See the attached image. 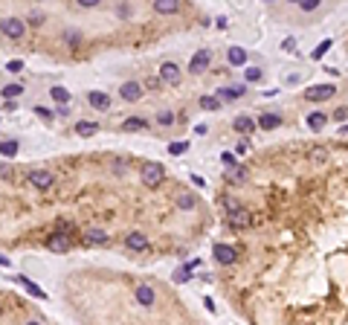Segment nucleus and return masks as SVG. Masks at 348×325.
Masks as SVG:
<instances>
[{"instance_id": "nucleus-1", "label": "nucleus", "mask_w": 348, "mask_h": 325, "mask_svg": "<svg viewBox=\"0 0 348 325\" xmlns=\"http://www.w3.org/2000/svg\"><path fill=\"white\" fill-rule=\"evenodd\" d=\"M140 177H143V183L148 186V189H154V186H160V183L166 180V172H163L160 163H145L143 172H140Z\"/></svg>"}, {"instance_id": "nucleus-2", "label": "nucleus", "mask_w": 348, "mask_h": 325, "mask_svg": "<svg viewBox=\"0 0 348 325\" xmlns=\"http://www.w3.org/2000/svg\"><path fill=\"white\" fill-rule=\"evenodd\" d=\"M331 96H337V87L334 84H311L308 90H305V99L308 102H325Z\"/></svg>"}, {"instance_id": "nucleus-3", "label": "nucleus", "mask_w": 348, "mask_h": 325, "mask_svg": "<svg viewBox=\"0 0 348 325\" xmlns=\"http://www.w3.org/2000/svg\"><path fill=\"white\" fill-rule=\"evenodd\" d=\"M0 32L6 38H12V41H18L24 32H27V27H24V20L20 18H3L0 20Z\"/></svg>"}, {"instance_id": "nucleus-4", "label": "nucleus", "mask_w": 348, "mask_h": 325, "mask_svg": "<svg viewBox=\"0 0 348 325\" xmlns=\"http://www.w3.org/2000/svg\"><path fill=\"white\" fill-rule=\"evenodd\" d=\"M209 61H212V53L209 50H197L195 55H192V61H189V73H206V67H209Z\"/></svg>"}, {"instance_id": "nucleus-5", "label": "nucleus", "mask_w": 348, "mask_h": 325, "mask_svg": "<svg viewBox=\"0 0 348 325\" xmlns=\"http://www.w3.org/2000/svg\"><path fill=\"white\" fill-rule=\"evenodd\" d=\"M29 183H32L35 189H53L55 177H53V172H47V169H38V172L29 174Z\"/></svg>"}, {"instance_id": "nucleus-6", "label": "nucleus", "mask_w": 348, "mask_h": 325, "mask_svg": "<svg viewBox=\"0 0 348 325\" xmlns=\"http://www.w3.org/2000/svg\"><path fill=\"white\" fill-rule=\"evenodd\" d=\"M215 259L221 264H235V259H238V250L235 247H229V244H215Z\"/></svg>"}, {"instance_id": "nucleus-7", "label": "nucleus", "mask_w": 348, "mask_h": 325, "mask_svg": "<svg viewBox=\"0 0 348 325\" xmlns=\"http://www.w3.org/2000/svg\"><path fill=\"white\" fill-rule=\"evenodd\" d=\"M160 81H163V84H177V81H180V67H177V64H174V61H163Z\"/></svg>"}, {"instance_id": "nucleus-8", "label": "nucleus", "mask_w": 348, "mask_h": 325, "mask_svg": "<svg viewBox=\"0 0 348 325\" xmlns=\"http://www.w3.org/2000/svg\"><path fill=\"white\" fill-rule=\"evenodd\" d=\"M125 247L128 250H134V253H143V250H148V235L145 233H128L125 235Z\"/></svg>"}, {"instance_id": "nucleus-9", "label": "nucleus", "mask_w": 348, "mask_h": 325, "mask_svg": "<svg viewBox=\"0 0 348 325\" xmlns=\"http://www.w3.org/2000/svg\"><path fill=\"white\" fill-rule=\"evenodd\" d=\"M134 296H136V302H140L143 308H151L154 302H157V293H154V288H151V285H136Z\"/></svg>"}, {"instance_id": "nucleus-10", "label": "nucleus", "mask_w": 348, "mask_h": 325, "mask_svg": "<svg viewBox=\"0 0 348 325\" xmlns=\"http://www.w3.org/2000/svg\"><path fill=\"white\" fill-rule=\"evenodd\" d=\"M119 96L125 102H140L143 99V87H140V81H125L122 87H119Z\"/></svg>"}, {"instance_id": "nucleus-11", "label": "nucleus", "mask_w": 348, "mask_h": 325, "mask_svg": "<svg viewBox=\"0 0 348 325\" xmlns=\"http://www.w3.org/2000/svg\"><path fill=\"white\" fill-rule=\"evenodd\" d=\"M244 93H247V84H232V87H221L215 96L223 102H235V99H241Z\"/></svg>"}, {"instance_id": "nucleus-12", "label": "nucleus", "mask_w": 348, "mask_h": 325, "mask_svg": "<svg viewBox=\"0 0 348 325\" xmlns=\"http://www.w3.org/2000/svg\"><path fill=\"white\" fill-rule=\"evenodd\" d=\"M47 247H50L53 253H67V250H70V238H67L64 233H55V235L47 238Z\"/></svg>"}, {"instance_id": "nucleus-13", "label": "nucleus", "mask_w": 348, "mask_h": 325, "mask_svg": "<svg viewBox=\"0 0 348 325\" xmlns=\"http://www.w3.org/2000/svg\"><path fill=\"white\" fill-rule=\"evenodd\" d=\"M226 224L232 226V229H244V226L250 224V212H247V209H238V212H229V215H226Z\"/></svg>"}, {"instance_id": "nucleus-14", "label": "nucleus", "mask_w": 348, "mask_h": 325, "mask_svg": "<svg viewBox=\"0 0 348 325\" xmlns=\"http://www.w3.org/2000/svg\"><path fill=\"white\" fill-rule=\"evenodd\" d=\"M87 102H90V108H96V110H107V108H110V96L102 93V90H90Z\"/></svg>"}, {"instance_id": "nucleus-15", "label": "nucleus", "mask_w": 348, "mask_h": 325, "mask_svg": "<svg viewBox=\"0 0 348 325\" xmlns=\"http://www.w3.org/2000/svg\"><path fill=\"white\" fill-rule=\"evenodd\" d=\"M256 125H259L261 131H273V128H279V125H282V117H279V113H261Z\"/></svg>"}, {"instance_id": "nucleus-16", "label": "nucleus", "mask_w": 348, "mask_h": 325, "mask_svg": "<svg viewBox=\"0 0 348 325\" xmlns=\"http://www.w3.org/2000/svg\"><path fill=\"white\" fill-rule=\"evenodd\" d=\"M226 58H229L232 67H244V64H247V50H241V47H229V50H226Z\"/></svg>"}, {"instance_id": "nucleus-17", "label": "nucleus", "mask_w": 348, "mask_h": 325, "mask_svg": "<svg viewBox=\"0 0 348 325\" xmlns=\"http://www.w3.org/2000/svg\"><path fill=\"white\" fill-rule=\"evenodd\" d=\"M151 6H154L157 15H174V12L180 9V3H174V0H154Z\"/></svg>"}, {"instance_id": "nucleus-18", "label": "nucleus", "mask_w": 348, "mask_h": 325, "mask_svg": "<svg viewBox=\"0 0 348 325\" xmlns=\"http://www.w3.org/2000/svg\"><path fill=\"white\" fill-rule=\"evenodd\" d=\"M84 241L93 244V247H102V244H107V233L105 229H87V233H84Z\"/></svg>"}, {"instance_id": "nucleus-19", "label": "nucleus", "mask_w": 348, "mask_h": 325, "mask_svg": "<svg viewBox=\"0 0 348 325\" xmlns=\"http://www.w3.org/2000/svg\"><path fill=\"white\" fill-rule=\"evenodd\" d=\"M232 128H235V131H238V134H252V131H256V122H252L250 117H238L235 119V122H232Z\"/></svg>"}, {"instance_id": "nucleus-20", "label": "nucleus", "mask_w": 348, "mask_h": 325, "mask_svg": "<svg viewBox=\"0 0 348 325\" xmlns=\"http://www.w3.org/2000/svg\"><path fill=\"white\" fill-rule=\"evenodd\" d=\"M308 128H311V131H322V128H325V122H328V117H325V113H319V110H313V113H308Z\"/></svg>"}, {"instance_id": "nucleus-21", "label": "nucleus", "mask_w": 348, "mask_h": 325, "mask_svg": "<svg viewBox=\"0 0 348 325\" xmlns=\"http://www.w3.org/2000/svg\"><path fill=\"white\" fill-rule=\"evenodd\" d=\"M226 180L229 183H244L247 180V169H244V166H232V169H226Z\"/></svg>"}, {"instance_id": "nucleus-22", "label": "nucleus", "mask_w": 348, "mask_h": 325, "mask_svg": "<svg viewBox=\"0 0 348 325\" xmlns=\"http://www.w3.org/2000/svg\"><path fill=\"white\" fill-rule=\"evenodd\" d=\"M122 128H125V131H143V128H148V119H143V117H128L125 122H122Z\"/></svg>"}, {"instance_id": "nucleus-23", "label": "nucleus", "mask_w": 348, "mask_h": 325, "mask_svg": "<svg viewBox=\"0 0 348 325\" xmlns=\"http://www.w3.org/2000/svg\"><path fill=\"white\" fill-rule=\"evenodd\" d=\"M15 282H20V288H27L29 293H32V296H38V299H44V290L38 288L35 282H29L27 276H15Z\"/></svg>"}, {"instance_id": "nucleus-24", "label": "nucleus", "mask_w": 348, "mask_h": 325, "mask_svg": "<svg viewBox=\"0 0 348 325\" xmlns=\"http://www.w3.org/2000/svg\"><path fill=\"white\" fill-rule=\"evenodd\" d=\"M99 125L96 122H76V134L79 136H90V134H96Z\"/></svg>"}, {"instance_id": "nucleus-25", "label": "nucleus", "mask_w": 348, "mask_h": 325, "mask_svg": "<svg viewBox=\"0 0 348 325\" xmlns=\"http://www.w3.org/2000/svg\"><path fill=\"white\" fill-rule=\"evenodd\" d=\"M50 96H53L55 102H61V105H67V102H70V90H67V87H58V84L50 90Z\"/></svg>"}, {"instance_id": "nucleus-26", "label": "nucleus", "mask_w": 348, "mask_h": 325, "mask_svg": "<svg viewBox=\"0 0 348 325\" xmlns=\"http://www.w3.org/2000/svg\"><path fill=\"white\" fill-rule=\"evenodd\" d=\"M0 154H3V157H15V154H18V143H15V140H3V143H0Z\"/></svg>"}, {"instance_id": "nucleus-27", "label": "nucleus", "mask_w": 348, "mask_h": 325, "mask_svg": "<svg viewBox=\"0 0 348 325\" xmlns=\"http://www.w3.org/2000/svg\"><path fill=\"white\" fill-rule=\"evenodd\" d=\"M325 160H328V148H322V145H319V148H313V151H311V163H313V166H322Z\"/></svg>"}, {"instance_id": "nucleus-28", "label": "nucleus", "mask_w": 348, "mask_h": 325, "mask_svg": "<svg viewBox=\"0 0 348 325\" xmlns=\"http://www.w3.org/2000/svg\"><path fill=\"white\" fill-rule=\"evenodd\" d=\"M200 108L203 110H218L221 108V99H218V96H203V99H200Z\"/></svg>"}, {"instance_id": "nucleus-29", "label": "nucleus", "mask_w": 348, "mask_h": 325, "mask_svg": "<svg viewBox=\"0 0 348 325\" xmlns=\"http://www.w3.org/2000/svg\"><path fill=\"white\" fill-rule=\"evenodd\" d=\"M177 206H180V209H195V206H197L195 195H177Z\"/></svg>"}, {"instance_id": "nucleus-30", "label": "nucleus", "mask_w": 348, "mask_h": 325, "mask_svg": "<svg viewBox=\"0 0 348 325\" xmlns=\"http://www.w3.org/2000/svg\"><path fill=\"white\" fill-rule=\"evenodd\" d=\"M221 206L226 209V215H229V212H238V209H241V203H238L235 198H229V195H226V198L221 200Z\"/></svg>"}, {"instance_id": "nucleus-31", "label": "nucleus", "mask_w": 348, "mask_h": 325, "mask_svg": "<svg viewBox=\"0 0 348 325\" xmlns=\"http://www.w3.org/2000/svg\"><path fill=\"white\" fill-rule=\"evenodd\" d=\"M20 90H24V87H20V84H6V87H3V96H6V102H12V96H20Z\"/></svg>"}, {"instance_id": "nucleus-32", "label": "nucleus", "mask_w": 348, "mask_h": 325, "mask_svg": "<svg viewBox=\"0 0 348 325\" xmlns=\"http://www.w3.org/2000/svg\"><path fill=\"white\" fill-rule=\"evenodd\" d=\"M247 81H261V76H264V70H261V67H247Z\"/></svg>"}, {"instance_id": "nucleus-33", "label": "nucleus", "mask_w": 348, "mask_h": 325, "mask_svg": "<svg viewBox=\"0 0 348 325\" xmlns=\"http://www.w3.org/2000/svg\"><path fill=\"white\" fill-rule=\"evenodd\" d=\"M186 151H189V143H171V145H169V154H171V157L186 154Z\"/></svg>"}, {"instance_id": "nucleus-34", "label": "nucleus", "mask_w": 348, "mask_h": 325, "mask_svg": "<svg viewBox=\"0 0 348 325\" xmlns=\"http://www.w3.org/2000/svg\"><path fill=\"white\" fill-rule=\"evenodd\" d=\"M192 279V270H189V267H177V270H174V282H189Z\"/></svg>"}, {"instance_id": "nucleus-35", "label": "nucleus", "mask_w": 348, "mask_h": 325, "mask_svg": "<svg viewBox=\"0 0 348 325\" xmlns=\"http://www.w3.org/2000/svg\"><path fill=\"white\" fill-rule=\"evenodd\" d=\"M157 122H160V125H171V122H174V113H171V110H160V113H157Z\"/></svg>"}, {"instance_id": "nucleus-36", "label": "nucleus", "mask_w": 348, "mask_h": 325, "mask_svg": "<svg viewBox=\"0 0 348 325\" xmlns=\"http://www.w3.org/2000/svg\"><path fill=\"white\" fill-rule=\"evenodd\" d=\"M328 50H331V41H322V44H319V47H316V50L311 53V58H322V55L328 53Z\"/></svg>"}, {"instance_id": "nucleus-37", "label": "nucleus", "mask_w": 348, "mask_h": 325, "mask_svg": "<svg viewBox=\"0 0 348 325\" xmlns=\"http://www.w3.org/2000/svg\"><path fill=\"white\" fill-rule=\"evenodd\" d=\"M316 6H319V0H299V9L302 12H313Z\"/></svg>"}, {"instance_id": "nucleus-38", "label": "nucleus", "mask_w": 348, "mask_h": 325, "mask_svg": "<svg viewBox=\"0 0 348 325\" xmlns=\"http://www.w3.org/2000/svg\"><path fill=\"white\" fill-rule=\"evenodd\" d=\"M0 177H3V180H12V177H15L12 166H3V163H0Z\"/></svg>"}, {"instance_id": "nucleus-39", "label": "nucleus", "mask_w": 348, "mask_h": 325, "mask_svg": "<svg viewBox=\"0 0 348 325\" xmlns=\"http://www.w3.org/2000/svg\"><path fill=\"white\" fill-rule=\"evenodd\" d=\"M64 41H70V44H79L81 35H79V32H70V29H67V32H64Z\"/></svg>"}, {"instance_id": "nucleus-40", "label": "nucleus", "mask_w": 348, "mask_h": 325, "mask_svg": "<svg viewBox=\"0 0 348 325\" xmlns=\"http://www.w3.org/2000/svg\"><path fill=\"white\" fill-rule=\"evenodd\" d=\"M235 151H238V154H247V151H250V140H247V136H244L241 143L235 145Z\"/></svg>"}, {"instance_id": "nucleus-41", "label": "nucleus", "mask_w": 348, "mask_h": 325, "mask_svg": "<svg viewBox=\"0 0 348 325\" xmlns=\"http://www.w3.org/2000/svg\"><path fill=\"white\" fill-rule=\"evenodd\" d=\"M6 70H9V73H18V70H24V61H18V58H15V61H9V64H6Z\"/></svg>"}, {"instance_id": "nucleus-42", "label": "nucleus", "mask_w": 348, "mask_h": 325, "mask_svg": "<svg viewBox=\"0 0 348 325\" xmlns=\"http://www.w3.org/2000/svg\"><path fill=\"white\" fill-rule=\"evenodd\" d=\"M293 47H296V38H285L282 41V50H287V53H293Z\"/></svg>"}, {"instance_id": "nucleus-43", "label": "nucleus", "mask_w": 348, "mask_h": 325, "mask_svg": "<svg viewBox=\"0 0 348 325\" xmlns=\"http://www.w3.org/2000/svg\"><path fill=\"white\" fill-rule=\"evenodd\" d=\"M41 20H44V15H41V12H29V24H41Z\"/></svg>"}, {"instance_id": "nucleus-44", "label": "nucleus", "mask_w": 348, "mask_h": 325, "mask_svg": "<svg viewBox=\"0 0 348 325\" xmlns=\"http://www.w3.org/2000/svg\"><path fill=\"white\" fill-rule=\"evenodd\" d=\"M334 119H348V108H345V105L334 110Z\"/></svg>"}, {"instance_id": "nucleus-45", "label": "nucleus", "mask_w": 348, "mask_h": 325, "mask_svg": "<svg viewBox=\"0 0 348 325\" xmlns=\"http://www.w3.org/2000/svg\"><path fill=\"white\" fill-rule=\"evenodd\" d=\"M221 160H223V166H226V169H232V166H235V157H232V154H221Z\"/></svg>"}, {"instance_id": "nucleus-46", "label": "nucleus", "mask_w": 348, "mask_h": 325, "mask_svg": "<svg viewBox=\"0 0 348 325\" xmlns=\"http://www.w3.org/2000/svg\"><path fill=\"white\" fill-rule=\"evenodd\" d=\"M79 6H84V9H93V6H99V0H79Z\"/></svg>"}, {"instance_id": "nucleus-47", "label": "nucleus", "mask_w": 348, "mask_h": 325, "mask_svg": "<svg viewBox=\"0 0 348 325\" xmlns=\"http://www.w3.org/2000/svg\"><path fill=\"white\" fill-rule=\"evenodd\" d=\"M9 264H12V259H6V256L0 253V267H9Z\"/></svg>"}, {"instance_id": "nucleus-48", "label": "nucleus", "mask_w": 348, "mask_h": 325, "mask_svg": "<svg viewBox=\"0 0 348 325\" xmlns=\"http://www.w3.org/2000/svg\"><path fill=\"white\" fill-rule=\"evenodd\" d=\"M339 134H348V125H342V128H339Z\"/></svg>"}, {"instance_id": "nucleus-49", "label": "nucleus", "mask_w": 348, "mask_h": 325, "mask_svg": "<svg viewBox=\"0 0 348 325\" xmlns=\"http://www.w3.org/2000/svg\"><path fill=\"white\" fill-rule=\"evenodd\" d=\"M27 325H41V322H38V319H32V322H27Z\"/></svg>"}]
</instances>
